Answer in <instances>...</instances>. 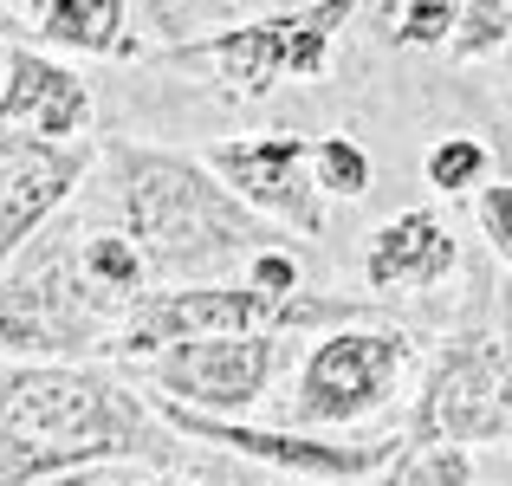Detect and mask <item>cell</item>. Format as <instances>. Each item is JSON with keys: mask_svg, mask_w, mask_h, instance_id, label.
Returning <instances> with one entry per match:
<instances>
[{"mask_svg": "<svg viewBox=\"0 0 512 486\" xmlns=\"http://www.w3.org/2000/svg\"><path fill=\"white\" fill-rule=\"evenodd\" d=\"M175 461V428L98 363H0V486L78 467Z\"/></svg>", "mask_w": 512, "mask_h": 486, "instance_id": "obj_1", "label": "cell"}, {"mask_svg": "<svg viewBox=\"0 0 512 486\" xmlns=\"http://www.w3.org/2000/svg\"><path fill=\"white\" fill-rule=\"evenodd\" d=\"M111 208L117 227L137 240L150 279L163 286H208L247 266L253 253L279 247L273 221L253 214L208 162L150 143L111 150Z\"/></svg>", "mask_w": 512, "mask_h": 486, "instance_id": "obj_2", "label": "cell"}, {"mask_svg": "<svg viewBox=\"0 0 512 486\" xmlns=\"http://www.w3.org/2000/svg\"><path fill=\"white\" fill-rule=\"evenodd\" d=\"M78 221H46L0 266V357L13 363H85L117 344L124 299L91 286L78 266Z\"/></svg>", "mask_w": 512, "mask_h": 486, "instance_id": "obj_3", "label": "cell"}, {"mask_svg": "<svg viewBox=\"0 0 512 486\" xmlns=\"http://www.w3.org/2000/svg\"><path fill=\"white\" fill-rule=\"evenodd\" d=\"M357 305L344 299H266L247 279L227 286V279H208V286H163V292H137L124 312V331H117V357L143 363L169 344H188V337H247V331H305V324H350Z\"/></svg>", "mask_w": 512, "mask_h": 486, "instance_id": "obj_4", "label": "cell"}, {"mask_svg": "<svg viewBox=\"0 0 512 486\" xmlns=\"http://www.w3.org/2000/svg\"><path fill=\"white\" fill-rule=\"evenodd\" d=\"M363 0H312V7H292V13H266V20H240L221 26L208 39H188V46H169V65H214L221 85L234 98H266L273 85L299 78H325L331 46L350 20H357Z\"/></svg>", "mask_w": 512, "mask_h": 486, "instance_id": "obj_5", "label": "cell"}, {"mask_svg": "<svg viewBox=\"0 0 512 486\" xmlns=\"http://www.w3.org/2000/svg\"><path fill=\"white\" fill-rule=\"evenodd\" d=\"M409 331L396 324H338L325 331L299 363V389H292V422L299 428H350L389 409L409 376Z\"/></svg>", "mask_w": 512, "mask_h": 486, "instance_id": "obj_6", "label": "cell"}, {"mask_svg": "<svg viewBox=\"0 0 512 486\" xmlns=\"http://www.w3.org/2000/svg\"><path fill=\"white\" fill-rule=\"evenodd\" d=\"M506 337L493 331H461L435 350L428 383L415 396V428L409 441H454V448H487L506 441V409H500V370H506Z\"/></svg>", "mask_w": 512, "mask_h": 486, "instance_id": "obj_7", "label": "cell"}, {"mask_svg": "<svg viewBox=\"0 0 512 486\" xmlns=\"http://www.w3.org/2000/svg\"><path fill=\"white\" fill-rule=\"evenodd\" d=\"M292 331H247V337H188V344L156 350L150 363V389L163 402H182V409L201 415H227L234 422L240 409L266 396L279 357H286Z\"/></svg>", "mask_w": 512, "mask_h": 486, "instance_id": "obj_8", "label": "cell"}, {"mask_svg": "<svg viewBox=\"0 0 512 486\" xmlns=\"http://www.w3.org/2000/svg\"><path fill=\"white\" fill-rule=\"evenodd\" d=\"M156 415H163V428H175L188 441H214L227 454H247V461L299 474V480H370L402 454L396 435H383V441H312L305 428H247V422H227V415H201V409H182V402H163V396H156Z\"/></svg>", "mask_w": 512, "mask_h": 486, "instance_id": "obj_9", "label": "cell"}, {"mask_svg": "<svg viewBox=\"0 0 512 486\" xmlns=\"http://www.w3.org/2000/svg\"><path fill=\"white\" fill-rule=\"evenodd\" d=\"M208 169L247 201L266 221H286L292 234L318 240L325 234V195L312 182V137H240V143H214Z\"/></svg>", "mask_w": 512, "mask_h": 486, "instance_id": "obj_10", "label": "cell"}, {"mask_svg": "<svg viewBox=\"0 0 512 486\" xmlns=\"http://www.w3.org/2000/svg\"><path fill=\"white\" fill-rule=\"evenodd\" d=\"M91 162H98L91 143H46L33 130L0 124V266L72 201Z\"/></svg>", "mask_w": 512, "mask_h": 486, "instance_id": "obj_11", "label": "cell"}, {"mask_svg": "<svg viewBox=\"0 0 512 486\" xmlns=\"http://www.w3.org/2000/svg\"><path fill=\"white\" fill-rule=\"evenodd\" d=\"M0 124L33 130L46 143H78L91 130V85L59 65L52 52L13 46L7 52V85H0Z\"/></svg>", "mask_w": 512, "mask_h": 486, "instance_id": "obj_12", "label": "cell"}, {"mask_svg": "<svg viewBox=\"0 0 512 486\" xmlns=\"http://www.w3.org/2000/svg\"><path fill=\"white\" fill-rule=\"evenodd\" d=\"M461 266V240L435 208H402L363 247V279L370 292H428Z\"/></svg>", "mask_w": 512, "mask_h": 486, "instance_id": "obj_13", "label": "cell"}, {"mask_svg": "<svg viewBox=\"0 0 512 486\" xmlns=\"http://www.w3.org/2000/svg\"><path fill=\"white\" fill-rule=\"evenodd\" d=\"M124 26H130V0H52L33 20V33L46 46L104 59V52H124Z\"/></svg>", "mask_w": 512, "mask_h": 486, "instance_id": "obj_14", "label": "cell"}, {"mask_svg": "<svg viewBox=\"0 0 512 486\" xmlns=\"http://www.w3.org/2000/svg\"><path fill=\"white\" fill-rule=\"evenodd\" d=\"M78 266H85L91 286H104L111 299H124V305L150 286V266H143L137 240H130L124 227H85V234H78Z\"/></svg>", "mask_w": 512, "mask_h": 486, "instance_id": "obj_15", "label": "cell"}, {"mask_svg": "<svg viewBox=\"0 0 512 486\" xmlns=\"http://www.w3.org/2000/svg\"><path fill=\"white\" fill-rule=\"evenodd\" d=\"M389 486H474V454L454 441H402L389 461Z\"/></svg>", "mask_w": 512, "mask_h": 486, "instance_id": "obj_16", "label": "cell"}, {"mask_svg": "<svg viewBox=\"0 0 512 486\" xmlns=\"http://www.w3.org/2000/svg\"><path fill=\"white\" fill-rule=\"evenodd\" d=\"M312 182H318V195H338V201L370 195V182H376L370 150L350 137H318L312 143Z\"/></svg>", "mask_w": 512, "mask_h": 486, "instance_id": "obj_17", "label": "cell"}, {"mask_svg": "<svg viewBox=\"0 0 512 486\" xmlns=\"http://www.w3.org/2000/svg\"><path fill=\"white\" fill-rule=\"evenodd\" d=\"M506 39H512V0H461V26L448 39V59L454 65L493 59Z\"/></svg>", "mask_w": 512, "mask_h": 486, "instance_id": "obj_18", "label": "cell"}, {"mask_svg": "<svg viewBox=\"0 0 512 486\" xmlns=\"http://www.w3.org/2000/svg\"><path fill=\"white\" fill-rule=\"evenodd\" d=\"M487 143L480 137H441L435 150H428V162H422V175H428V188L435 195H467V188H480L487 182Z\"/></svg>", "mask_w": 512, "mask_h": 486, "instance_id": "obj_19", "label": "cell"}, {"mask_svg": "<svg viewBox=\"0 0 512 486\" xmlns=\"http://www.w3.org/2000/svg\"><path fill=\"white\" fill-rule=\"evenodd\" d=\"M461 26V0H402L389 13V46H448Z\"/></svg>", "mask_w": 512, "mask_h": 486, "instance_id": "obj_20", "label": "cell"}, {"mask_svg": "<svg viewBox=\"0 0 512 486\" xmlns=\"http://www.w3.org/2000/svg\"><path fill=\"white\" fill-rule=\"evenodd\" d=\"M474 214H480V234H487L493 260L512 273V182H480Z\"/></svg>", "mask_w": 512, "mask_h": 486, "instance_id": "obj_21", "label": "cell"}, {"mask_svg": "<svg viewBox=\"0 0 512 486\" xmlns=\"http://www.w3.org/2000/svg\"><path fill=\"white\" fill-rule=\"evenodd\" d=\"M247 286L266 292V299H292V292H305V266L292 260L286 247H266L247 260Z\"/></svg>", "mask_w": 512, "mask_h": 486, "instance_id": "obj_22", "label": "cell"}, {"mask_svg": "<svg viewBox=\"0 0 512 486\" xmlns=\"http://www.w3.org/2000/svg\"><path fill=\"white\" fill-rule=\"evenodd\" d=\"M33 486H124L117 467H78V474H52V480H33Z\"/></svg>", "mask_w": 512, "mask_h": 486, "instance_id": "obj_23", "label": "cell"}, {"mask_svg": "<svg viewBox=\"0 0 512 486\" xmlns=\"http://www.w3.org/2000/svg\"><path fill=\"white\" fill-rule=\"evenodd\" d=\"M500 409H506V448H512V344H506V370H500Z\"/></svg>", "mask_w": 512, "mask_h": 486, "instance_id": "obj_24", "label": "cell"}, {"mask_svg": "<svg viewBox=\"0 0 512 486\" xmlns=\"http://www.w3.org/2000/svg\"><path fill=\"white\" fill-rule=\"evenodd\" d=\"M7 7H13V13H20V20H39V13H46V7H52V0H7Z\"/></svg>", "mask_w": 512, "mask_h": 486, "instance_id": "obj_25", "label": "cell"}, {"mask_svg": "<svg viewBox=\"0 0 512 486\" xmlns=\"http://www.w3.org/2000/svg\"><path fill=\"white\" fill-rule=\"evenodd\" d=\"M124 486H195V480H175V474H150V480H124Z\"/></svg>", "mask_w": 512, "mask_h": 486, "instance_id": "obj_26", "label": "cell"}]
</instances>
